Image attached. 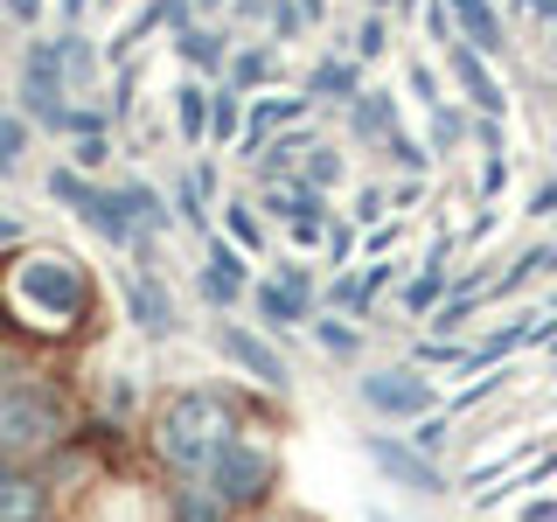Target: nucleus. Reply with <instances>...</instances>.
Listing matches in <instances>:
<instances>
[{
	"label": "nucleus",
	"instance_id": "nucleus-7",
	"mask_svg": "<svg viewBox=\"0 0 557 522\" xmlns=\"http://www.w3.org/2000/svg\"><path fill=\"white\" fill-rule=\"evenodd\" d=\"M362 452H370V460H376L397 487H411V495H446V474H440V467H432L418 446H397V439H383V432H370V439H362Z\"/></svg>",
	"mask_w": 557,
	"mask_h": 522
},
{
	"label": "nucleus",
	"instance_id": "nucleus-8",
	"mask_svg": "<svg viewBox=\"0 0 557 522\" xmlns=\"http://www.w3.org/2000/svg\"><path fill=\"white\" fill-rule=\"evenodd\" d=\"M63 42H28V77H22V104L35 119H57L63 104H57V91H63Z\"/></svg>",
	"mask_w": 557,
	"mask_h": 522
},
{
	"label": "nucleus",
	"instance_id": "nucleus-46",
	"mask_svg": "<svg viewBox=\"0 0 557 522\" xmlns=\"http://www.w3.org/2000/svg\"><path fill=\"white\" fill-rule=\"evenodd\" d=\"M0 327H8V300H0Z\"/></svg>",
	"mask_w": 557,
	"mask_h": 522
},
{
	"label": "nucleus",
	"instance_id": "nucleus-17",
	"mask_svg": "<svg viewBox=\"0 0 557 522\" xmlns=\"http://www.w3.org/2000/svg\"><path fill=\"white\" fill-rule=\"evenodd\" d=\"M209 104H216V91H202V84H174V119H182V139H209Z\"/></svg>",
	"mask_w": 557,
	"mask_h": 522
},
{
	"label": "nucleus",
	"instance_id": "nucleus-16",
	"mask_svg": "<svg viewBox=\"0 0 557 522\" xmlns=\"http://www.w3.org/2000/svg\"><path fill=\"white\" fill-rule=\"evenodd\" d=\"M307 98H335V104H356L362 98V84H356V63H335L327 57L321 70L307 77Z\"/></svg>",
	"mask_w": 557,
	"mask_h": 522
},
{
	"label": "nucleus",
	"instance_id": "nucleus-34",
	"mask_svg": "<svg viewBox=\"0 0 557 522\" xmlns=\"http://www.w3.org/2000/svg\"><path fill=\"white\" fill-rule=\"evenodd\" d=\"M265 70H272V57H265V49H244V57H237V84H258Z\"/></svg>",
	"mask_w": 557,
	"mask_h": 522
},
{
	"label": "nucleus",
	"instance_id": "nucleus-35",
	"mask_svg": "<svg viewBox=\"0 0 557 522\" xmlns=\"http://www.w3.org/2000/svg\"><path fill=\"white\" fill-rule=\"evenodd\" d=\"M348 251H356V231L335 223V231H327V265H348Z\"/></svg>",
	"mask_w": 557,
	"mask_h": 522
},
{
	"label": "nucleus",
	"instance_id": "nucleus-26",
	"mask_svg": "<svg viewBox=\"0 0 557 522\" xmlns=\"http://www.w3.org/2000/svg\"><path fill=\"white\" fill-rule=\"evenodd\" d=\"M300 28H307V8H300V0H272V35H278V42H293Z\"/></svg>",
	"mask_w": 557,
	"mask_h": 522
},
{
	"label": "nucleus",
	"instance_id": "nucleus-5",
	"mask_svg": "<svg viewBox=\"0 0 557 522\" xmlns=\"http://www.w3.org/2000/svg\"><path fill=\"white\" fill-rule=\"evenodd\" d=\"M362 397L383 418H432V405H440L432 376H418V370H370L362 376Z\"/></svg>",
	"mask_w": 557,
	"mask_h": 522
},
{
	"label": "nucleus",
	"instance_id": "nucleus-2",
	"mask_svg": "<svg viewBox=\"0 0 557 522\" xmlns=\"http://www.w3.org/2000/svg\"><path fill=\"white\" fill-rule=\"evenodd\" d=\"M14 300L42 313V327H77L91 313V278L70 251H35L14 265Z\"/></svg>",
	"mask_w": 557,
	"mask_h": 522
},
{
	"label": "nucleus",
	"instance_id": "nucleus-22",
	"mask_svg": "<svg viewBox=\"0 0 557 522\" xmlns=\"http://www.w3.org/2000/svg\"><path fill=\"white\" fill-rule=\"evenodd\" d=\"M174 522H223V501L209 487H182L174 495Z\"/></svg>",
	"mask_w": 557,
	"mask_h": 522
},
{
	"label": "nucleus",
	"instance_id": "nucleus-51",
	"mask_svg": "<svg viewBox=\"0 0 557 522\" xmlns=\"http://www.w3.org/2000/svg\"><path fill=\"white\" fill-rule=\"evenodd\" d=\"M370 522H383V515H370Z\"/></svg>",
	"mask_w": 557,
	"mask_h": 522
},
{
	"label": "nucleus",
	"instance_id": "nucleus-3",
	"mask_svg": "<svg viewBox=\"0 0 557 522\" xmlns=\"http://www.w3.org/2000/svg\"><path fill=\"white\" fill-rule=\"evenodd\" d=\"M272 487H278V460L265 446H251V439H237L216 467H209V495H216L223 509H258Z\"/></svg>",
	"mask_w": 557,
	"mask_h": 522
},
{
	"label": "nucleus",
	"instance_id": "nucleus-40",
	"mask_svg": "<svg viewBox=\"0 0 557 522\" xmlns=\"http://www.w3.org/2000/svg\"><path fill=\"white\" fill-rule=\"evenodd\" d=\"M356 216H362V223H376V216H383V196H376V188H362V202H356Z\"/></svg>",
	"mask_w": 557,
	"mask_h": 522
},
{
	"label": "nucleus",
	"instance_id": "nucleus-19",
	"mask_svg": "<svg viewBox=\"0 0 557 522\" xmlns=\"http://www.w3.org/2000/svg\"><path fill=\"white\" fill-rule=\"evenodd\" d=\"M182 57L196 70H223V57H231V35H209V28H188L182 35Z\"/></svg>",
	"mask_w": 557,
	"mask_h": 522
},
{
	"label": "nucleus",
	"instance_id": "nucleus-24",
	"mask_svg": "<svg viewBox=\"0 0 557 522\" xmlns=\"http://www.w3.org/2000/svg\"><path fill=\"white\" fill-rule=\"evenodd\" d=\"M342 182V153L335 147H313V161H307V188L321 196V188H335Z\"/></svg>",
	"mask_w": 557,
	"mask_h": 522
},
{
	"label": "nucleus",
	"instance_id": "nucleus-45",
	"mask_svg": "<svg viewBox=\"0 0 557 522\" xmlns=\"http://www.w3.org/2000/svg\"><path fill=\"white\" fill-rule=\"evenodd\" d=\"M300 8H307V22H313V14H321V8H327V0H300Z\"/></svg>",
	"mask_w": 557,
	"mask_h": 522
},
{
	"label": "nucleus",
	"instance_id": "nucleus-29",
	"mask_svg": "<svg viewBox=\"0 0 557 522\" xmlns=\"http://www.w3.org/2000/svg\"><path fill=\"white\" fill-rule=\"evenodd\" d=\"M460 139H467V119L440 104V112H432V147H460Z\"/></svg>",
	"mask_w": 557,
	"mask_h": 522
},
{
	"label": "nucleus",
	"instance_id": "nucleus-10",
	"mask_svg": "<svg viewBox=\"0 0 557 522\" xmlns=\"http://www.w3.org/2000/svg\"><path fill=\"white\" fill-rule=\"evenodd\" d=\"M126 307H133V321L147 327V335H174V293L161 286L153 272H126Z\"/></svg>",
	"mask_w": 557,
	"mask_h": 522
},
{
	"label": "nucleus",
	"instance_id": "nucleus-41",
	"mask_svg": "<svg viewBox=\"0 0 557 522\" xmlns=\"http://www.w3.org/2000/svg\"><path fill=\"white\" fill-rule=\"evenodd\" d=\"M522 522H557V501H536V509H522Z\"/></svg>",
	"mask_w": 557,
	"mask_h": 522
},
{
	"label": "nucleus",
	"instance_id": "nucleus-14",
	"mask_svg": "<svg viewBox=\"0 0 557 522\" xmlns=\"http://www.w3.org/2000/svg\"><path fill=\"white\" fill-rule=\"evenodd\" d=\"M453 22L467 28V49H481V57H495V49H502V22H495L487 0H453Z\"/></svg>",
	"mask_w": 557,
	"mask_h": 522
},
{
	"label": "nucleus",
	"instance_id": "nucleus-36",
	"mask_svg": "<svg viewBox=\"0 0 557 522\" xmlns=\"http://www.w3.org/2000/svg\"><path fill=\"white\" fill-rule=\"evenodd\" d=\"M376 49H383V14H370L362 35H356V57H376Z\"/></svg>",
	"mask_w": 557,
	"mask_h": 522
},
{
	"label": "nucleus",
	"instance_id": "nucleus-44",
	"mask_svg": "<svg viewBox=\"0 0 557 522\" xmlns=\"http://www.w3.org/2000/svg\"><path fill=\"white\" fill-rule=\"evenodd\" d=\"M14 237H22V223H14V216H0V244H14Z\"/></svg>",
	"mask_w": 557,
	"mask_h": 522
},
{
	"label": "nucleus",
	"instance_id": "nucleus-37",
	"mask_svg": "<svg viewBox=\"0 0 557 522\" xmlns=\"http://www.w3.org/2000/svg\"><path fill=\"white\" fill-rule=\"evenodd\" d=\"M104 153H112V147H104V139H84V147H77V174H91V167H104Z\"/></svg>",
	"mask_w": 557,
	"mask_h": 522
},
{
	"label": "nucleus",
	"instance_id": "nucleus-39",
	"mask_svg": "<svg viewBox=\"0 0 557 522\" xmlns=\"http://www.w3.org/2000/svg\"><path fill=\"white\" fill-rule=\"evenodd\" d=\"M502 182H509V161H487V167H481V196H495Z\"/></svg>",
	"mask_w": 557,
	"mask_h": 522
},
{
	"label": "nucleus",
	"instance_id": "nucleus-49",
	"mask_svg": "<svg viewBox=\"0 0 557 522\" xmlns=\"http://www.w3.org/2000/svg\"><path fill=\"white\" fill-rule=\"evenodd\" d=\"M550 321H557V300H550Z\"/></svg>",
	"mask_w": 557,
	"mask_h": 522
},
{
	"label": "nucleus",
	"instance_id": "nucleus-47",
	"mask_svg": "<svg viewBox=\"0 0 557 522\" xmlns=\"http://www.w3.org/2000/svg\"><path fill=\"white\" fill-rule=\"evenodd\" d=\"M370 8H376V14H383V0H370Z\"/></svg>",
	"mask_w": 557,
	"mask_h": 522
},
{
	"label": "nucleus",
	"instance_id": "nucleus-48",
	"mask_svg": "<svg viewBox=\"0 0 557 522\" xmlns=\"http://www.w3.org/2000/svg\"><path fill=\"white\" fill-rule=\"evenodd\" d=\"M550 356H557V335H550Z\"/></svg>",
	"mask_w": 557,
	"mask_h": 522
},
{
	"label": "nucleus",
	"instance_id": "nucleus-6",
	"mask_svg": "<svg viewBox=\"0 0 557 522\" xmlns=\"http://www.w3.org/2000/svg\"><path fill=\"white\" fill-rule=\"evenodd\" d=\"M216 348H223V356L237 362L244 376H258V383H265V390H278V397L293 390V370H286V362H278V348H265V341L251 335V327L223 321V327H216Z\"/></svg>",
	"mask_w": 557,
	"mask_h": 522
},
{
	"label": "nucleus",
	"instance_id": "nucleus-50",
	"mask_svg": "<svg viewBox=\"0 0 557 522\" xmlns=\"http://www.w3.org/2000/svg\"><path fill=\"white\" fill-rule=\"evenodd\" d=\"M0 481H8V467H0Z\"/></svg>",
	"mask_w": 557,
	"mask_h": 522
},
{
	"label": "nucleus",
	"instance_id": "nucleus-32",
	"mask_svg": "<svg viewBox=\"0 0 557 522\" xmlns=\"http://www.w3.org/2000/svg\"><path fill=\"white\" fill-rule=\"evenodd\" d=\"M22 139H28L22 119H0V167H14V161H22Z\"/></svg>",
	"mask_w": 557,
	"mask_h": 522
},
{
	"label": "nucleus",
	"instance_id": "nucleus-4",
	"mask_svg": "<svg viewBox=\"0 0 557 522\" xmlns=\"http://www.w3.org/2000/svg\"><path fill=\"white\" fill-rule=\"evenodd\" d=\"M49 196L70 202L84 223H91L98 237H112V244H133V209H126V188H98V182H84L77 167H57L49 174Z\"/></svg>",
	"mask_w": 557,
	"mask_h": 522
},
{
	"label": "nucleus",
	"instance_id": "nucleus-20",
	"mask_svg": "<svg viewBox=\"0 0 557 522\" xmlns=\"http://www.w3.org/2000/svg\"><path fill=\"white\" fill-rule=\"evenodd\" d=\"M356 126L391 139V133H397V104H391V91H362V98H356Z\"/></svg>",
	"mask_w": 557,
	"mask_h": 522
},
{
	"label": "nucleus",
	"instance_id": "nucleus-38",
	"mask_svg": "<svg viewBox=\"0 0 557 522\" xmlns=\"http://www.w3.org/2000/svg\"><path fill=\"white\" fill-rule=\"evenodd\" d=\"M411 91H418V98H440V77H432L425 63H411Z\"/></svg>",
	"mask_w": 557,
	"mask_h": 522
},
{
	"label": "nucleus",
	"instance_id": "nucleus-9",
	"mask_svg": "<svg viewBox=\"0 0 557 522\" xmlns=\"http://www.w3.org/2000/svg\"><path fill=\"white\" fill-rule=\"evenodd\" d=\"M251 300H258V321H265V327H293V321H307V313H313V286H307L300 265H278V278H272V286H258Z\"/></svg>",
	"mask_w": 557,
	"mask_h": 522
},
{
	"label": "nucleus",
	"instance_id": "nucleus-23",
	"mask_svg": "<svg viewBox=\"0 0 557 522\" xmlns=\"http://www.w3.org/2000/svg\"><path fill=\"white\" fill-rule=\"evenodd\" d=\"M313 341H321L327 348V356H356V348H362V335H356V327H348V321H313Z\"/></svg>",
	"mask_w": 557,
	"mask_h": 522
},
{
	"label": "nucleus",
	"instance_id": "nucleus-25",
	"mask_svg": "<svg viewBox=\"0 0 557 522\" xmlns=\"http://www.w3.org/2000/svg\"><path fill=\"white\" fill-rule=\"evenodd\" d=\"M126 209H133V223H168L161 196H153V188H139V182H126Z\"/></svg>",
	"mask_w": 557,
	"mask_h": 522
},
{
	"label": "nucleus",
	"instance_id": "nucleus-28",
	"mask_svg": "<svg viewBox=\"0 0 557 522\" xmlns=\"http://www.w3.org/2000/svg\"><path fill=\"white\" fill-rule=\"evenodd\" d=\"M63 70H70V77H91V70H98V57H91L84 35H63Z\"/></svg>",
	"mask_w": 557,
	"mask_h": 522
},
{
	"label": "nucleus",
	"instance_id": "nucleus-30",
	"mask_svg": "<svg viewBox=\"0 0 557 522\" xmlns=\"http://www.w3.org/2000/svg\"><path fill=\"white\" fill-rule=\"evenodd\" d=\"M383 147L397 153V167H405V174H425V161H432V153L418 147V139H405V133H391V139H383Z\"/></svg>",
	"mask_w": 557,
	"mask_h": 522
},
{
	"label": "nucleus",
	"instance_id": "nucleus-27",
	"mask_svg": "<svg viewBox=\"0 0 557 522\" xmlns=\"http://www.w3.org/2000/svg\"><path fill=\"white\" fill-rule=\"evenodd\" d=\"M293 153H313V139H307V133H286V139H278V147L265 153V174H286V167H293Z\"/></svg>",
	"mask_w": 557,
	"mask_h": 522
},
{
	"label": "nucleus",
	"instance_id": "nucleus-42",
	"mask_svg": "<svg viewBox=\"0 0 557 522\" xmlns=\"http://www.w3.org/2000/svg\"><path fill=\"white\" fill-rule=\"evenodd\" d=\"M84 8H91V0H63V22H84Z\"/></svg>",
	"mask_w": 557,
	"mask_h": 522
},
{
	"label": "nucleus",
	"instance_id": "nucleus-33",
	"mask_svg": "<svg viewBox=\"0 0 557 522\" xmlns=\"http://www.w3.org/2000/svg\"><path fill=\"white\" fill-rule=\"evenodd\" d=\"M440 446H446V418L432 411L425 425H418V452H425V460H432V452H440Z\"/></svg>",
	"mask_w": 557,
	"mask_h": 522
},
{
	"label": "nucleus",
	"instance_id": "nucleus-1",
	"mask_svg": "<svg viewBox=\"0 0 557 522\" xmlns=\"http://www.w3.org/2000/svg\"><path fill=\"white\" fill-rule=\"evenodd\" d=\"M231 446H237V418L216 390H182L153 418V452H161L174 474H209Z\"/></svg>",
	"mask_w": 557,
	"mask_h": 522
},
{
	"label": "nucleus",
	"instance_id": "nucleus-13",
	"mask_svg": "<svg viewBox=\"0 0 557 522\" xmlns=\"http://www.w3.org/2000/svg\"><path fill=\"white\" fill-rule=\"evenodd\" d=\"M446 70H453V77L467 84V98H474L481 112H502V84H495V77H487V70H481V49L453 42V49H446Z\"/></svg>",
	"mask_w": 557,
	"mask_h": 522
},
{
	"label": "nucleus",
	"instance_id": "nucleus-21",
	"mask_svg": "<svg viewBox=\"0 0 557 522\" xmlns=\"http://www.w3.org/2000/svg\"><path fill=\"white\" fill-rule=\"evenodd\" d=\"M35 501H42V487H35V481H0V522H28V509H35Z\"/></svg>",
	"mask_w": 557,
	"mask_h": 522
},
{
	"label": "nucleus",
	"instance_id": "nucleus-12",
	"mask_svg": "<svg viewBox=\"0 0 557 522\" xmlns=\"http://www.w3.org/2000/svg\"><path fill=\"white\" fill-rule=\"evenodd\" d=\"M0 425H8V439H49V432H57V397L49 390L14 397V405L0 411Z\"/></svg>",
	"mask_w": 557,
	"mask_h": 522
},
{
	"label": "nucleus",
	"instance_id": "nucleus-18",
	"mask_svg": "<svg viewBox=\"0 0 557 522\" xmlns=\"http://www.w3.org/2000/svg\"><path fill=\"white\" fill-rule=\"evenodd\" d=\"M300 112H307V98H265V104L251 112V126H244V153H258L278 119H300Z\"/></svg>",
	"mask_w": 557,
	"mask_h": 522
},
{
	"label": "nucleus",
	"instance_id": "nucleus-52",
	"mask_svg": "<svg viewBox=\"0 0 557 522\" xmlns=\"http://www.w3.org/2000/svg\"><path fill=\"white\" fill-rule=\"evenodd\" d=\"M536 8H544V0H536Z\"/></svg>",
	"mask_w": 557,
	"mask_h": 522
},
{
	"label": "nucleus",
	"instance_id": "nucleus-15",
	"mask_svg": "<svg viewBox=\"0 0 557 522\" xmlns=\"http://www.w3.org/2000/svg\"><path fill=\"white\" fill-rule=\"evenodd\" d=\"M209 139L216 147H244V91L237 84H223L216 104H209Z\"/></svg>",
	"mask_w": 557,
	"mask_h": 522
},
{
	"label": "nucleus",
	"instance_id": "nucleus-43",
	"mask_svg": "<svg viewBox=\"0 0 557 522\" xmlns=\"http://www.w3.org/2000/svg\"><path fill=\"white\" fill-rule=\"evenodd\" d=\"M14 14H22V22H35V14H42V0H14Z\"/></svg>",
	"mask_w": 557,
	"mask_h": 522
},
{
	"label": "nucleus",
	"instance_id": "nucleus-11",
	"mask_svg": "<svg viewBox=\"0 0 557 522\" xmlns=\"http://www.w3.org/2000/svg\"><path fill=\"white\" fill-rule=\"evenodd\" d=\"M202 293H209V300H216V307H231V300H244V251H237V244H209V265H202Z\"/></svg>",
	"mask_w": 557,
	"mask_h": 522
},
{
	"label": "nucleus",
	"instance_id": "nucleus-31",
	"mask_svg": "<svg viewBox=\"0 0 557 522\" xmlns=\"http://www.w3.org/2000/svg\"><path fill=\"white\" fill-rule=\"evenodd\" d=\"M223 223H231V237H237V244H258V216H251V202H223Z\"/></svg>",
	"mask_w": 557,
	"mask_h": 522
}]
</instances>
